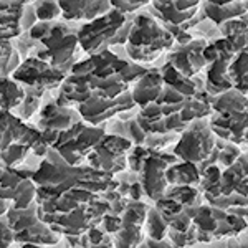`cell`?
<instances>
[{
  "mask_svg": "<svg viewBox=\"0 0 248 248\" xmlns=\"http://www.w3.org/2000/svg\"><path fill=\"white\" fill-rule=\"evenodd\" d=\"M174 45V38L149 15H138L131 25L127 53L136 62H153Z\"/></svg>",
  "mask_w": 248,
  "mask_h": 248,
  "instance_id": "cell-1",
  "label": "cell"
},
{
  "mask_svg": "<svg viewBox=\"0 0 248 248\" xmlns=\"http://www.w3.org/2000/svg\"><path fill=\"white\" fill-rule=\"evenodd\" d=\"M9 227L14 232V240L23 245H57L60 235L40 218L38 203L33 202L29 209L17 210L10 205L5 215Z\"/></svg>",
  "mask_w": 248,
  "mask_h": 248,
  "instance_id": "cell-2",
  "label": "cell"
},
{
  "mask_svg": "<svg viewBox=\"0 0 248 248\" xmlns=\"http://www.w3.org/2000/svg\"><path fill=\"white\" fill-rule=\"evenodd\" d=\"M174 154L184 162H190L194 166L202 164V170L209 166H214V159H217L218 149L215 146V138L209 124L203 123L202 119L192 124L181 136Z\"/></svg>",
  "mask_w": 248,
  "mask_h": 248,
  "instance_id": "cell-3",
  "label": "cell"
},
{
  "mask_svg": "<svg viewBox=\"0 0 248 248\" xmlns=\"http://www.w3.org/2000/svg\"><path fill=\"white\" fill-rule=\"evenodd\" d=\"M105 136L106 134L101 127L85 126L79 121L58 136L57 142L53 144V149L66 164L78 167L83 159L93 153L94 147Z\"/></svg>",
  "mask_w": 248,
  "mask_h": 248,
  "instance_id": "cell-4",
  "label": "cell"
},
{
  "mask_svg": "<svg viewBox=\"0 0 248 248\" xmlns=\"http://www.w3.org/2000/svg\"><path fill=\"white\" fill-rule=\"evenodd\" d=\"M45 50L38 51V60L45 62L46 65L58 70L65 75L68 68H73L75 48H77L78 38L63 23H51V29L43 40H40Z\"/></svg>",
  "mask_w": 248,
  "mask_h": 248,
  "instance_id": "cell-5",
  "label": "cell"
},
{
  "mask_svg": "<svg viewBox=\"0 0 248 248\" xmlns=\"http://www.w3.org/2000/svg\"><path fill=\"white\" fill-rule=\"evenodd\" d=\"M124 22H126V15L111 9V12H108L106 15L94 18L93 22L81 27L77 38L81 43L83 50L90 57H93V55H98L106 50V46L109 45L116 31L121 29Z\"/></svg>",
  "mask_w": 248,
  "mask_h": 248,
  "instance_id": "cell-6",
  "label": "cell"
},
{
  "mask_svg": "<svg viewBox=\"0 0 248 248\" xmlns=\"http://www.w3.org/2000/svg\"><path fill=\"white\" fill-rule=\"evenodd\" d=\"M15 81L22 83L27 86V91L33 94L42 96L43 91L57 88L60 83L65 79V75L60 73L58 70L46 65L45 62L35 58H29L22 66L12 73Z\"/></svg>",
  "mask_w": 248,
  "mask_h": 248,
  "instance_id": "cell-7",
  "label": "cell"
},
{
  "mask_svg": "<svg viewBox=\"0 0 248 248\" xmlns=\"http://www.w3.org/2000/svg\"><path fill=\"white\" fill-rule=\"evenodd\" d=\"M172 164H175L174 155L159 154L149 147V154L144 159L141 167V189L146 197L157 202L166 195V190L169 189L166 182V169Z\"/></svg>",
  "mask_w": 248,
  "mask_h": 248,
  "instance_id": "cell-8",
  "label": "cell"
},
{
  "mask_svg": "<svg viewBox=\"0 0 248 248\" xmlns=\"http://www.w3.org/2000/svg\"><path fill=\"white\" fill-rule=\"evenodd\" d=\"M131 141L119 136H105L99 141L94 151L90 154V164L96 170L106 172V174H116L119 170H124L126 167V157L124 154L131 149Z\"/></svg>",
  "mask_w": 248,
  "mask_h": 248,
  "instance_id": "cell-9",
  "label": "cell"
},
{
  "mask_svg": "<svg viewBox=\"0 0 248 248\" xmlns=\"http://www.w3.org/2000/svg\"><path fill=\"white\" fill-rule=\"evenodd\" d=\"M149 205L141 201L126 203L121 214V227L114 233L116 248H138L142 243V227Z\"/></svg>",
  "mask_w": 248,
  "mask_h": 248,
  "instance_id": "cell-10",
  "label": "cell"
},
{
  "mask_svg": "<svg viewBox=\"0 0 248 248\" xmlns=\"http://www.w3.org/2000/svg\"><path fill=\"white\" fill-rule=\"evenodd\" d=\"M79 123V114L70 108H63L60 105H48L45 106L40 119V129L42 138L48 146H53L57 142L58 136L70 129L73 124Z\"/></svg>",
  "mask_w": 248,
  "mask_h": 248,
  "instance_id": "cell-11",
  "label": "cell"
},
{
  "mask_svg": "<svg viewBox=\"0 0 248 248\" xmlns=\"http://www.w3.org/2000/svg\"><path fill=\"white\" fill-rule=\"evenodd\" d=\"M207 46V42L203 38L192 40L187 45H179L169 57V65L174 68L182 77L190 78L195 73L203 70L207 65L203 60V48Z\"/></svg>",
  "mask_w": 248,
  "mask_h": 248,
  "instance_id": "cell-12",
  "label": "cell"
},
{
  "mask_svg": "<svg viewBox=\"0 0 248 248\" xmlns=\"http://www.w3.org/2000/svg\"><path fill=\"white\" fill-rule=\"evenodd\" d=\"M210 131L218 138L242 144L247 139V111H227L217 113L212 118Z\"/></svg>",
  "mask_w": 248,
  "mask_h": 248,
  "instance_id": "cell-13",
  "label": "cell"
},
{
  "mask_svg": "<svg viewBox=\"0 0 248 248\" xmlns=\"http://www.w3.org/2000/svg\"><path fill=\"white\" fill-rule=\"evenodd\" d=\"M237 194L247 199V154L243 153L240 157L227 167L225 172L220 174V197H230Z\"/></svg>",
  "mask_w": 248,
  "mask_h": 248,
  "instance_id": "cell-14",
  "label": "cell"
},
{
  "mask_svg": "<svg viewBox=\"0 0 248 248\" xmlns=\"http://www.w3.org/2000/svg\"><path fill=\"white\" fill-rule=\"evenodd\" d=\"M164 88V81L161 77V71L157 70H147V73L136 83L133 91V103L139 105L141 108L147 105H154L157 101Z\"/></svg>",
  "mask_w": 248,
  "mask_h": 248,
  "instance_id": "cell-15",
  "label": "cell"
},
{
  "mask_svg": "<svg viewBox=\"0 0 248 248\" xmlns=\"http://www.w3.org/2000/svg\"><path fill=\"white\" fill-rule=\"evenodd\" d=\"M58 7L63 17L68 20L86 18L93 22L94 18L103 17L108 12H111L109 2H60Z\"/></svg>",
  "mask_w": 248,
  "mask_h": 248,
  "instance_id": "cell-16",
  "label": "cell"
},
{
  "mask_svg": "<svg viewBox=\"0 0 248 248\" xmlns=\"http://www.w3.org/2000/svg\"><path fill=\"white\" fill-rule=\"evenodd\" d=\"M207 18L214 23L222 25L229 20L238 18L240 15H245L247 3L245 2H229V0H218V2H205L202 5Z\"/></svg>",
  "mask_w": 248,
  "mask_h": 248,
  "instance_id": "cell-17",
  "label": "cell"
},
{
  "mask_svg": "<svg viewBox=\"0 0 248 248\" xmlns=\"http://www.w3.org/2000/svg\"><path fill=\"white\" fill-rule=\"evenodd\" d=\"M166 182L172 187H199L201 170L190 162L172 164L166 169Z\"/></svg>",
  "mask_w": 248,
  "mask_h": 248,
  "instance_id": "cell-18",
  "label": "cell"
},
{
  "mask_svg": "<svg viewBox=\"0 0 248 248\" xmlns=\"http://www.w3.org/2000/svg\"><path fill=\"white\" fill-rule=\"evenodd\" d=\"M229 63L230 62H222V60L210 63L205 83L207 94L215 98V96H220L225 91L232 90V83L229 79Z\"/></svg>",
  "mask_w": 248,
  "mask_h": 248,
  "instance_id": "cell-19",
  "label": "cell"
},
{
  "mask_svg": "<svg viewBox=\"0 0 248 248\" xmlns=\"http://www.w3.org/2000/svg\"><path fill=\"white\" fill-rule=\"evenodd\" d=\"M192 225L197 232V242H212L217 230L215 209L210 205H199L192 217Z\"/></svg>",
  "mask_w": 248,
  "mask_h": 248,
  "instance_id": "cell-20",
  "label": "cell"
},
{
  "mask_svg": "<svg viewBox=\"0 0 248 248\" xmlns=\"http://www.w3.org/2000/svg\"><path fill=\"white\" fill-rule=\"evenodd\" d=\"M215 209V207H214ZM215 218H217V230H215V238H223V237H233V235L240 233L242 230H245L247 220L238 215H233L230 212L215 209Z\"/></svg>",
  "mask_w": 248,
  "mask_h": 248,
  "instance_id": "cell-21",
  "label": "cell"
},
{
  "mask_svg": "<svg viewBox=\"0 0 248 248\" xmlns=\"http://www.w3.org/2000/svg\"><path fill=\"white\" fill-rule=\"evenodd\" d=\"M25 98V91L17 81L9 78H0V109L10 111L18 108Z\"/></svg>",
  "mask_w": 248,
  "mask_h": 248,
  "instance_id": "cell-22",
  "label": "cell"
},
{
  "mask_svg": "<svg viewBox=\"0 0 248 248\" xmlns=\"http://www.w3.org/2000/svg\"><path fill=\"white\" fill-rule=\"evenodd\" d=\"M229 79L235 91L247 96V50L240 51L229 63Z\"/></svg>",
  "mask_w": 248,
  "mask_h": 248,
  "instance_id": "cell-23",
  "label": "cell"
},
{
  "mask_svg": "<svg viewBox=\"0 0 248 248\" xmlns=\"http://www.w3.org/2000/svg\"><path fill=\"white\" fill-rule=\"evenodd\" d=\"M153 7L159 12V17L167 23V27H182L186 22L194 17L197 9L189 12H181L174 7L172 2H154Z\"/></svg>",
  "mask_w": 248,
  "mask_h": 248,
  "instance_id": "cell-24",
  "label": "cell"
},
{
  "mask_svg": "<svg viewBox=\"0 0 248 248\" xmlns=\"http://www.w3.org/2000/svg\"><path fill=\"white\" fill-rule=\"evenodd\" d=\"M166 197L172 199L174 202H177L179 205H182L184 209L189 207H199V199H201V190L195 187H170L166 190Z\"/></svg>",
  "mask_w": 248,
  "mask_h": 248,
  "instance_id": "cell-25",
  "label": "cell"
},
{
  "mask_svg": "<svg viewBox=\"0 0 248 248\" xmlns=\"http://www.w3.org/2000/svg\"><path fill=\"white\" fill-rule=\"evenodd\" d=\"M144 225H146V232L149 240H164L167 235V230H169L166 220L161 217V214L154 207H149V210H147Z\"/></svg>",
  "mask_w": 248,
  "mask_h": 248,
  "instance_id": "cell-26",
  "label": "cell"
},
{
  "mask_svg": "<svg viewBox=\"0 0 248 248\" xmlns=\"http://www.w3.org/2000/svg\"><path fill=\"white\" fill-rule=\"evenodd\" d=\"M30 153L29 147L25 146H18V144H14V146H10L9 149L2 151L0 153V159H2L3 166L5 167H14L15 164H20L23 161V159L27 157V154Z\"/></svg>",
  "mask_w": 248,
  "mask_h": 248,
  "instance_id": "cell-27",
  "label": "cell"
},
{
  "mask_svg": "<svg viewBox=\"0 0 248 248\" xmlns=\"http://www.w3.org/2000/svg\"><path fill=\"white\" fill-rule=\"evenodd\" d=\"M35 10V17H38L42 22H50V20L57 18L62 10H60L58 3L55 2H42V3H35L33 5Z\"/></svg>",
  "mask_w": 248,
  "mask_h": 248,
  "instance_id": "cell-28",
  "label": "cell"
},
{
  "mask_svg": "<svg viewBox=\"0 0 248 248\" xmlns=\"http://www.w3.org/2000/svg\"><path fill=\"white\" fill-rule=\"evenodd\" d=\"M40 98H42V96L25 91V98H23V101L20 103V106L17 108L20 118H22V121H23V119H29L30 116L33 114L35 111H37V108L40 105Z\"/></svg>",
  "mask_w": 248,
  "mask_h": 248,
  "instance_id": "cell-29",
  "label": "cell"
},
{
  "mask_svg": "<svg viewBox=\"0 0 248 248\" xmlns=\"http://www.w3.org/2000/svg\"><path fill=\"white\" fill-rule=\"evenodd\" d=\"M240 155H242V151H240L235 144H227L225 147H218L217 159L225 167H230L232 164H233L240 157Z\"/></svg>",
  "mask_w": 248,
  "mask_h": 248,
  "instance_id": "cell-30",
  "label": "cell"
},
{
  "mask_svg": "<svg viewBox=\"0 0 248 248\" xmlns=\"http://www.w3.org/2000/svg\"><path fill=\"white\" fill-rule=\"evenodd\" d=\"M14 232L5 217H0V248H9L14 243Z\"/></svg>",
  "mask_w": 248,
  "mask_h": 248,
  "instance_id": "cell-31",
  "label": "cell"
},
{
  "mask_svg": "<svg viewBox=\"0 0 248 248\" xmlns=\"http://www.w3.org/2000/svg\"><path fill=\"white\" fill-rule=\"evenodd\" d=\"M147 2H111V9L118 10L119 14L126 15L131 14V12H136L139 9H142Z\"/></svg>",
  "mask_w": 248,
  "mask_h": 248,
  "instance_id": "cell-32",
  "label": "cell"
},
{
  "mask_svg": "<svg viewBox=\"0 0 248 248\" xmlns=\"http://www.w3.org/2000/svg\"><path fill=\"white\" fill-rule=\"evenodd\" d=\"M99 223L105 227L106 233H116V232L119 230V227H121V217H119V215H113V214H106Z\"/></svg>",
  "mask_w": 248,
  "mask_h": 248,
  "instance_id": "cell-33",
  "label": "cell"
},
{
  "mask_svg": "<svg viewBox=\"0 0 248 248\" xmlns=\"http://www.w3.org/2000/svg\"><path fill=\"white\" fill-rule=\"evenodd\" d=\"M131 25H133V22H124L121 29L116 31V35L109 42V45H123V43H127V38H129L131 33Z\"/></svg>",
  "mask_w": 248,
  "mask_h": 248,
  "instance_id": "cell-34",
  "label": "cell"
},
{
  "mask_svg": "<svg viewBox=\"0 0 248 248\" xmlns=\"http://www.w3.org/2000/svg\"><path fill=\"white\" fill-rule=\"evenodd\" d=\"M139 248H177L170 240H149L147 238L146 242H142Z\"/></svg>",
  "mask_w": 248,
  "mask_h": 248,
  "instance_id": "cell-35",
  "label": "cell"
},
{
  "mask_svg": "<svg viewBox=\"0 0 248 248\" xmlns=\"http://www.w3.org/2000/svg\"><path fill=\"white\" fill-rule=\"evenodd\" d=\"M129 197L133 199V201H141V199L144 197V192L141 189V186L139 184H133V186L129 187Z\"/></svg>",
  "mask_w": 248,
  "mask_h": 248,
  "instance_id": "cell-36",
  "label": "cell"
},
{
  "mask_svg": "<svg viewBox=\"0 0 248 248\" xmlns=\"http://www.w3.org/2000/svg\"><path fill=\"white\" fill-rule=\"evenodd\" d=\"M10 205L12 203H9V202L0 201V217H5L7 212H9V209H10Z\"/></svg>",
  "mask_w": 248,
  "mask_h": 248,
  "instance_id": "cell-37",
  "label": "cell"
},
{
  "mask_svg": "<svg viewBox=\"0 0 248 248\" xmlns=\"http://www.w3.org/2000/svg\"><path fill=\"white\" fill-rule=\"evenodd\" d=\"M22 248H43V247H40V245H23Z\"/></svg>",
  "mask_w": 248,
  "mask_h": 248,
  "instance_id": "cell-38",
  "label": "cell"
},
{
  "mask_svg": "<svg viewBox=\"0 0 248 248\" xmlns=\"http://www.w3.org/2000/svg\"><path fill=\"white\" fill-rule=\"evenodd\" d=\"M3 169H5V167H3V166H0V175H2V172H3Z\"/></svg>",
  "mask_w": 248,
  "mask_h": 248,
  "instance_id": "cell-39",
  "label": "cell"
}]
</instances>
